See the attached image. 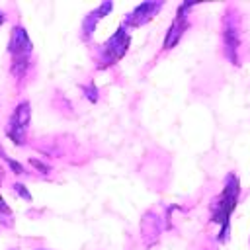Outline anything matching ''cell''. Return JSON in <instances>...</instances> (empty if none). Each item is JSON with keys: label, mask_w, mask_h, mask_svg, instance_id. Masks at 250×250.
I'll use <instances>...</instances> for the list:
<instances>
[{"label": "cell", "mask_w": 250, "mask_h": 250, "mask_svg": "<svg viewBox=\"0 0 250 250\" xmlns=\"http://www.w3.org/2000/svg\"><path fill=\"white\" fill-rule=\"evenodd\" d=\"M4 21H6V14L0 12V25H4Z\"/></svg>", "instance_id": "14"}, {"label": "cell", "mask_w": 250, "mask_h": 250, "mask_svg": "<svg viewBox=\"0 0 250 250\" xmlns=\"http://www.w3.org/2000/svg\"><path fill=\"white\" fill-rule=\"evenodd\" d=\"M12 250H16V248H12Z\"/></svg>", "instance_id": "16"}, {"label": "cell", "mask_w": 250, "mask_h": 250, "mask_svg": "<svg viewBox=\"0 0 250 250\" xmlns=\"http://www.w3.org/2000/svg\"><path fill=\"white\" fill-rule=\"evenodd\" d=\"M223 53L230 64L240 66V45H242V20L236 6H227L221 20Z\"/></svg>", "instance_id": "3"}, {"label": "cell", "mask_w": 250, "mask_h": 250, "mask_svg": "<svg viewBox=\"0 0 250 250\" xmlns=\"http://www.w3.org/2000/svg\"><path fill=\"white\" fill-rule=\"evenodd\" d=\"M195 4L193 2H184V4H180L178 6V10H176V18H174V21L170 23V27H168V31H166V35H164V45H162V49H172V47H176L178 45V41L184 37V33L188 31V27H189V10L193 8Z\"/></svg>", "instance_id": "6"}, {"label": "cell", "mask_w": 250, "mask_h": 250, "mask_svg": "<svg viewBox=\"0 0 250 250\" xmlns=\"http://www.w3.org/2000/svg\"><path fill=\"white\" fill-rule=\"evenodd\" d=\"M0 156H2V160L8 164V168L16 174V176H23L25 174V168H23V164H20L18 160H14L12 156H8L6 152H4V148H2V145H0Z\"/></svg>", "instance_id": "9"}, {"label": "cell", "mask_w": 250, "mask_h": 250, "mask_svg": "<svg viewBox=\"0 0 250 250\" xmlns=\"http://www.w3.org/2000/svg\"><path fill=\"white\" fill-rule=\"evenodd\" d=\"M12 189H14L20 197H23L25 201H31V193L27 191V188H25L23 184H14V186H12Z\"/></svg>", "instance_id": "11"}, {"label": "cell", "mask_w": 250, "mask_h": 250, "mask_svg": "<svg viewBox=\"0 0 250 250\" xmlns=\"http://www.w3.org/2000/svg\"><path fill=\"white\" fill-rule=\"evenodd\" d=\"M29 164L35 166L37 170H41V174H49V172H51V168H49L47 164H43L41 160H37V158H29Z\"/></svg>", "instance_id": "13"}, {"label": "cell", "mask_w": 250, "mask_h": 250, "mask_svg": "<svg viewBox=\"0 0 250 250\" xmlns=\"http://www.w3.org/2000/svg\"><path fill=\"white\" fill-rule=\"evenodd\" d=\"M240 195V182L234 172H229L223 184L221 195H217L211 201V221L219 225V242H227L229 232H230V215L236 209Z\"/></svg>", "instance_id": "1"}, {"label": "cell", "mask_w": 250, "mask_h": 250, "mask_svg": "<svg viewBox=\"0 0 250 250\" xmlns=\"http://www.w3.org/2000/svg\"><path fill=\"white\" fill-rule=\"evenodd\" d=\"M129 43H131V35L127 31V27H119L98 51V68L100 70H105L109 66H113L117 61H121L129 49Z\"/></svg>", "instance_id": "4"}, {"label": "cell", "mask_w": 250, "mask_h": 250, "mask_svg": "<svg viewBox=\"0 0 250 250\" xmlns=\"http://www.w3.org/2000/svg\"><path fill=\"white\" fill-rule=\"evenodd\" d=\"M14 215H12V209H10V205L6 203V199L0 195V221L4 223V225H8V227H12L14 225Z\"/></svg>", "instance_id": "10"}, {"label": "cell", "mask_w": 250, "mask_h": 250, "mask_svg": "<svg viewBox=\"0 0 250 250\" xmlns=\"http://www.w3.org/2000/svg\"><path fill=\"white\" fill-rule=\"evenodd\" d=\"M111 10H113V2H104V4H100L96 10H92V12L82 20V29H80V37H82V41H88V39L92 37V33L96 31L98 21L104 20L105 14H109Z\"/></svg>", "instance_id": "8"}, {"label": "cell", "mask_w": 250, "mask_h": 250, "mask_svg": "<svg viewBox=\"0 0 250 250\" xmlns=\"http://www.w3.org/2000/svg\"><path fill=\"white\" fill-rule=\"evenodd\" d=\"M82 90L86 92V98H88L90 102H98V90H96L94 82H90L88 86H82Z\"/></svg>", "instance_id": "12"}, {"label": "cell", "mask_w": 250, "mask_h": 250, "mask_svg": "<svg viewBox=\"0 0 250 250\" xmlns=\"http://www.w3.org/2000/svg\"><path fill=\"white\" fill-rule=\"evenodd\" d=\"M2 180H4V168L0 166V184H2Z\"/></svg>", "instance_id": "15"}, {"label": "cell", "mask_w": 250, "mask_h": 250, "mask_svg": "<svg viewBox=\"0 0 250 250\" xmlns=\"http://www.w3.org/2000/svg\"><path fill=\"white\" fill-rule=\"evenodd\" d=\"M164 6V2H143V4H139L131 14H127V18L123 20V27H127V29H131V27H141V25H145V23H148L158 12H160V8Z\"/></svg>", "instance_id": "7"}, {"label": "cell", "mask_w": 250, "mask_h": 250, "mask_svg": "<svg viewBox=\"0 0 250 250\" xmlns=\"http://www.w3.org/2000/svg\"><path fill=\"white\" fill-rule=\"evenodd\" d=\"M8 53L12 57L10 72L18 82H21L29 72L31 55H33V43H31L23 25H14L12 27L10 41H8Z\"/></svg>", "instance_id": "2"}, {"label": "cell", "mask_w": 250, "mask_h": 250, "mask_svg": "<svg viewBox=\"0 0 250 250\" xmlns=\"http://www.w3.org/2000/svg\"><path fill=\"white\" fill-rule=\"evenodd\" d=\"M29 121H31V105H29L27 100H23L12 109V113L8 117V123H6V137L16 146H21L25 143Z\"/></svg>", "instance_id": "5"}]
</instances>
